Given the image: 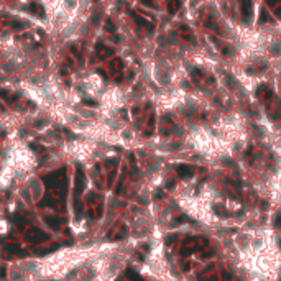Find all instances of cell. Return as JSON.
Returning a JSON list of instances; mask_svg holds the SVG:
<instances>
[{"label": "cell", "instance_id": "obj_1", "mask_svg": "<svg viewBox=\"0 0 281 281\" xmlns=\"http://www.w3.org/2000/svg\"><path fill=\"white\" fill-rule=\"evenodd\" d=\"M44 182H46L48 189H50L53 194H56V196L66 194V171L64 169H59L53 174H48V176L44 178Z\"/></svg>", "mask_w": 281, "mask_h": 281}, {"label": "cell", "instance_id": "obj_2", "mask_svg": "<svg viewBox=\"0 0 281 281\" xmlns=\"http://www.w3.org/2000/svg\"><path fill=\"white\" fill-rule=\"evenodd\" d=\"M209 248V240L206 237H189L182 242V247H181V253L182 256H187L194 252H202Z\"/></svg>", "mask_w": 281, "mask_h": 281}, {"label": "cell", "instance_id": "obj_3", "mask_svg": "<svg viewBox=\"0 0 281 281\" xmlns=\"http://www.w3.org/2000/svg\"><path fill=\"white\" fill-rule=\"evenodd\" d=\"M25 240L30 243H41V242H46L48 240V234H44L40 229H28L25 232Z\"/></svg>", "mask_w": 281, "mask_h": 281}, {"label": "cell", "instance_id": "obj_4", "mask_svg": "<svg viewBox=\"0 0 281 281\" xmlns=\"http://www.w3.org/2000/svg\"><path fill=\"white\" fill-rule=\"evenodd\" d=\"M125 235H127V225H125L123 222H117L115 225L109 230L107 238H110V240H120V238H123Z\"/></svg>", "mask_w": 281, "mask_h": 281}, {"label": "cell", "instance_id": "obj_5", "mask_svg": "<svg viewBox=\"0 0 281 281\" xmlns=\"http://www.w3.org/2000/svg\"><path fill=\"white\" fill-rule=\"evenodd\" d=\"M199 281H217L219 276H217V270H215L214 265H210V266H207L206 270H202L201 273H199L197 276Z\"/></svg>", "mask_w": 281, "mask_h": 281}, {"label": "cell", "instance_id": "obj_6", "mask_svg": "<svg viewBox=\"0 0 281 281\" xmlns=\"http://www.w3.org/2000/svg\"><path fill=\"white\" fill-rule=\"evenodd\" d=\"M240 10H242L243 22L247 23L252 17V12H253V3H252V0H240Z\"/></svg>", "mask_w": 281, "mask_h": 281}, {"label": "cell", "instance_id": "obj_7", "mask_svg": "<svg viewBox=\"0 0 281 281\" xmlns=\"http://www.w3.org/2000/svg\"><path fill=\"white\" fill-rule=\"evenodd\" d=\"M194 171H196V168H194L193 165H179L178 168H176V173H178V176L181 178V179L191 178L194 174Z\"/></svg>", "mask_w": 281, "mask_h": 281}, {"label": "cell", "instance_id": "obj_8", "mask_svg": "<svg viewBox=\"0 0 281 281\" xmlns=\"http://www.w3.org/2000/svg\"><path fill=\"white\" fill-rule=\"evenodd\" d=\"M84 184H85V176H84V173H82V168L79 166V168L76 169V197L82 193Z\"/></svg>", "mask_w": 281, "mask_h": 281}, {"label": "cell", "instance_id": "obj_9", "mask_svg": "<svg viewBox=\"0 0 281 281\" xmlns=\"http://www.w3.org/2000/svg\"><path fill=\"white\" fill-rule=\"evenodd\" d=\"M95 51H97V56H99L100 59H105V58H109V56L113 54V50H112V48L105 46L104 43H97V44H95Z\"/></svg>", "mask_w": 281, "mask_h": 281}, {"label": "cell", "instance_id": "obj_10", "mask_svg": "<svg viewBox=\"0 0 281 281\" xmlns=\"http://www.w3.org/2000/svg\"><path fill=\"white\" fill-rule=\"evenodd\" d=\"M26 10H28V12H31L33 15H38V17L44 18V10H43V7L40 5V3H36V2L30 3V5L26 7Z\"/></svg>", "mask_w": 281, "mask_h": 281}, {"label": "cell", "instance_id": "obj_11", "mask_svg": "<svg viewBox=\"0 0 281 281\" xmlns=\"http://www.w3.org/2000/svg\"><path fill=\"white\" fill-rule=\"evenodd\" d=\"M256 95L260 97V99H263V100H268L270 99V97L273 95V92L270 91V87H268V85H260L258 87V91H256Z\"/></svg>", "mask_w": 281, "mask_h": 281}, {"label": "cell", "instance_id": "obj_12", "mask_svg": "<svg viewBox=\"0 0 281 281\" xmlns=\"http://www.w3.org/2000/svg\"><path fill=\"white\" fill-rule=\"evenodd\" d=\"M166 7H168L169 13H176V10L181 7V0H166Z\"/></svg>", "mask_w": 281, "mask_h": 281}, {"label": "cell", "instance_id": "obj_13", "mask_svg": "<svg viewBox=\"0 0 281 281\" xmlns=\"http://www.w3.org/2000/svg\"><path fill=\"white\" fill-rule=\"evenodd\" d=\"M44 222L48 224L50 227H53V229H58V227L61 225V219H58V217H44Z\"/></svg>", "mask_w": 281, "mask_h": 281}, {"label": "cell", "instance_id": "obj_14", "mask_svg": "<svg viewBox=\"0 0 281 281\" xmlns=\"http://www.w3.org/2000/svg\"><path fill=\"white\" fill-rule=\"evenodd\" d=\"M5 252H7V253L15 255V253H20V252H22V248H20L18 243H9V245H5Z\"/></svg>", "mask_w": 281, "mask_h": 281}, {"label": "cell", "instance_id": "obj_15", "mask_svg": "<svg viewBox=\"0 0 281 281\" xmlns=\"http://www.w3.org/2000/svg\"><path fill=\"white\" fill-rule=\"evenodd\" d=\"M122 68H123V64H122V59L119 58H115L112 61V64H110V69H112V72H117V71H122Z\"/></svg>", "mask_w": 281, "mask_h": 281}, {"label": "cell", "instance_id": "obj_16", "mask_svg": "<svg viewBox=\"0 0 281 281\" xmlns=\"http://www.w3.org/2000/svg\"><path fill=\"white\" fill-rule=\"evenodd\" d=\"M125 275H127V278H130V281H145L140 275H138V273H135L133 270H127Z\"/></svg>", "mask_w": 281, "mask_h": 281}, {"label": "cell", "instance_id": "obj_17", "mask_svg": "<svg viewBox=\"0 0 281 281\" xmlns=\"http://www.w3.org/2000/svg\"><path fill=\"white\" fill-rule=\"evenodd\" d=\"M10 26L13 30H25V28H28V23L26 22H12Z\"/></svg>", "mask_w": 281, "mask_h": 281}, {"label": "cell", "instance_id": "obj_18", "mask_svg": "<svg viewBox=\"0 0 281 281\" xmlns=\"http://www.w3.org/2000/svg\"><path fill=\"white\" fill-rule=\"evenodd\" d=\"M132 17H133V20L138 23V25H141V26H148L150 25V22H146V20L143 18V17H140V15H137V13H132Z\"/></svg>", "mask_w": 281, "mask_h": 281}, {"label": "cell", "instance_id": "obj_19", "mask_svg": "<svg viewBox=\"0 0 281 281\" xmlns=\"http://www.w3.org/2000/svg\"><path fill=\"white\" fill-rule=\"evenodd\" d=\"M12 220H13L15 224H17V225H25V224H26L25 215H23V217H20V214H15L13 217H12Z\"/></svg>", "mask_w": 281, "mask_h": 281}, {"label": "cell", "instance_id": "obj_20", "mask_svg": "<svg viewBox=\"0 0 281 281\" xmlns=\"http://www.w3.org/2000/svg\"><path fill=\"white\" fill-rule=\"evenodd\" d=\"M105 30H107L109 33H113V31L117 30V26L113 25V22H112L110 18H107V22H105Z\"/></svg>", "mask_w": 281, "mask_h": 281}, {"label": "cell", "instance_id": "obj_21", "mask_svg": "<svg viewBox=\"0 0 281 281\" xmlns=\"http://www.w3.org/2000/svg\"><path fill=\"white\" fill-rule=\"evenodd\" d=\"M71 51H72V54H74V56H76V58H77V59H79V63H82V54H81V51H79V50H77V48H76V46H71Z\"/></svg>", "mask_w": 281, "mask_h": 281}, {"label": "cell", "instance_id": "obj_22", "mask_svg": "<svg viewBox=\"0 0 281 281\" xmlns=\"http://www.w3.org/2000/svg\"><path fill=\"white\" fill-rule=\"evenodd\" d=\"M84 105H87V107H97V102L92 99H84Z\"/></svg>", "mask_w": 281, "mask_h": 281}, {"label": "cell", "instance_id": "obj_23", "mask_svg": "<svg viewBox=\"0 0 281 281\" xmlns=\"http://www.w3.org/2000/svg\"><path fill=\"white\" fill-rule=\"evenodd\" d=\"M260 22H271L270 15H266V10H262V18H260Z\"/></svg>", "mask_w": 281, "mask_h": 281}, {"label": "cell", "instance_id": "obj_24", "mask_svg": "<svg viewBox=\"0 0 281 281\" xmlns=\"http://www.w3.org/2000/svg\"><path fill=\"white\" fill-rule=\"evenodd\" d=\"M141 3H145V5L151 7V9H154V7H156V3H154L153 0H141Z\"/></svg>", "mask_w": 281, "mask_h": 281}, {"label": "cell", "instance_id": "obj_25", "mask_svg": "<svg viewBox=\"0 0 281 281\" xmlns=\"http://www.w3.org/2000/svg\"><path fill=\"white\" fill-rule=\"evenodd\" d=\"M265 2L268 3V7H276L279 3V0H265Z\"/></svg>", "mask_w": 281, "mask_h": 281}, {"label": "cell", "instance_id": "obj_26", "mask_svg": "<svg viewBox=\"0 0 281 281\" xmlns=\"http://www.w3.org/2000/svg\"><path fill=\"white\" fill-rule=\"evenodd\" d=\"M275 227H281V212L278 214V217H276V220H275Z\"/></svg>", "mask_w": 281, "mask_h": 281}, {"label": "cell", "instance_id": "obj_27", "mask_svg": "<svg viewBox=\"0 0 281 281\" xmlns=\"http://www.w3.org/2000/svg\"><path fill=\"white\" fill-rule=\"evenodd\" d=\"M97 72H99V74L102 76L104 79H109V77H107V72H105V71H102V69H97Z\"/></svg>", "mask_w": 281, "mask_h": 281}, {"label": "cell", "instance_id": "obj_28", "mask_svg": "<svg viewBox=\"0 0 281 281\" xmlns=\"http://www.w3.org/2000/svg\"><path fill=\"white\" fill-rule=\"evenodd\" d=\"M61 74H63V76H68V68H66V66L61 68Z\"/></svg>", "mask_w": 281, "mask_h": 281}, {"label": "cell", "instance_id": "obj_29", "mask_svg": "<svg viewBox=\"0 0 281 281\" xmlns=\"http://www.w3.org/2000/svg\"><path fill=\"white\" fill-rule=\"evenodd\" d=\"M97 22H99V15H95V17L92 18V23H94V25H97Z\"/></svg>", "mask_w": 281, "mask_h": 281}]
</instances>
